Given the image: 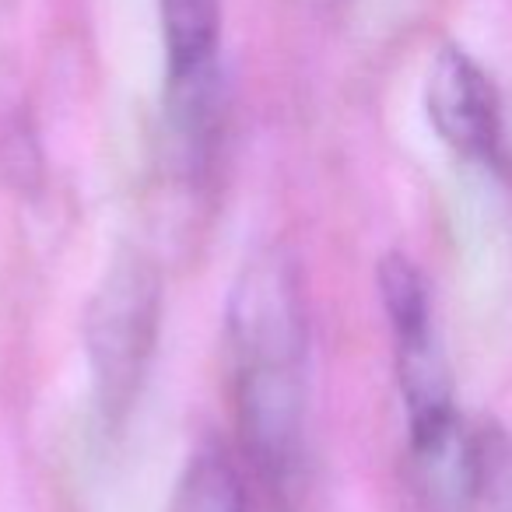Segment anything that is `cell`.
Masks as SVG:
<instances>
[{
	"label": "cell",
	"mask_w": 512,
	"mask_h": 512,
	"mask_svg": "<svg viewBox=\"0 0 512 512\" xmlns=\"http://www.w3.org/2000/svg\"><path fill=\"white\" fill-rule=\"evenodd\" d=\"M225 334L242 439L256 467L285 481L302 446L309 327L299 271L281 249L246 260L228 295Z\"/></svg>",
	"instance_id": "6da1fadb"
},
{
	"label": "cell",
	"mask_w": 512,
	"mask_h": 512,
	"mask_svg": "<svg viewBox=\"0 0 512 512\" xmlns=\"http://www.w3.org/2000/svg\"><path fill=\"white\" fill-rule=\"evenodd\" d=\"M162 316V281L148 256L120 253L85 309V351L102 421L116 428L141 397Z\"/></svg>",
	"instance_id": "7a4b0ae2"
},
{
	"label": "cell",
	"mask_w": 512,
	"mask_h": 512,
	"mask_svg": "<svg viewBox=\"0 0 512 512\" xmlns=\"http://www.w3.org/2000/svg\"><path fill=\"white\" fill-rule=\"evenodd\" d=\"M379 299L390 316L393 344H397V383L407 407V432L411 446L432 442L463 425L456 414L453 379L446 355L439 348L432 323L425 274L400 253L379 260Z\"/></svg>",
	"instance_id": "3957f363"
},
{
	"label": "cell",
	"mask_w": 512,
	"mask_h": 512,
	"mask_svg": "<svg viewBox=\"0 0 512 512\" xmlns=\"http://www.w3.org/2000/svg\"><path fill=\"white\" fill-rule=\"evenodd\" d=\"M425 109L435 134L456 151L481 165H502L505 130L502 102L481 71L460 46H442L425 81Z\"/></svg>",
	"instance_id": "277c9868"
},
{
	"label": "cell",
	"mask_w": 512,
	"mask_h": 512,
	"mask_svg": "<svg viewBox=\"0 0 512 512\" xmlns=\"http://www.w3.org/2000/svg\"><path fill=\"white\" fill-rule=\"evenodd\" d=\"M169 60V116L183 134L211 130L218 95L221 0H158Z\"/></svg>",
	"instance_id": "5b68a950"
},
{
	"label": "cell",
	"mask_w": 512,
	"mask_h": 512,
	"mask_svg": "<svg viewBox=\"0 0 512 512\" xmlns=\"http://www.w3.org/2000/svg\"><path fill=\"white\" fill-rule=\"evenodd\" d=\"M169 512H246V488L232 460L214 446L193 453L176 481Z\"/></svg>",
	"instance_id": "8992f818"
},
{
	"label": "cell",
	"mask_w": 512,
	"mask_h": 512,
	"mask_svg": "<svg viewBox=\"0 0 512 512\" xmlns=\"http://www.w3.org/2000/svg\"><path fill=\"white\" fill-rule=\"evenodd\" d=\"M481 442V491L491 498L495 512H512V435L491 432L477 435Z\"/></svg>",
	"instance_id": "52a82bcc"
}]
</instances>
